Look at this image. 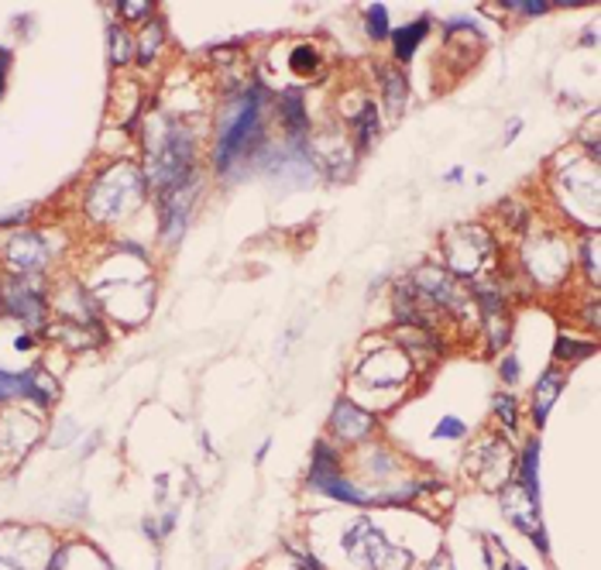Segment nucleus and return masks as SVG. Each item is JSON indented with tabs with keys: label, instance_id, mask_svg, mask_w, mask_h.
Listing matches in <instances>:
<instances>
[{
	"label": "nucleus",
	"instance_id": "24",
	"mask_svg": "<svg viewBox=\"0 0 601 570\" xmlns=\"http://www.w3.org/2000/svg\"><path fill=\"white\" fill-rule=\"evenodd\" d=\"M381 86H389V104H392V110H399L402 100H405V76L402 73H389V69H385Z\"/></svg>",
	"mask_w": 601,
	"mask_h": 570
},
{
	"label": "nucleus",
	"instance_id": "31",
	"mask_svg": "<svg viewBox=\"0 0 601 570\" xmlns=\"http://www.w3.org/2000/svg\"><path fill=\"white\" fill-rule=\"evenodd\" d=\"M509 8L519 14H546L550 11V4H537V0H529V4H509Z\"/></svg>",
	"mask_w": 601,
	"mask_h": 570
},
{
	"label": "nucleus",
	"instance_id": "33",
	"mask_svg": "<svg viewBox=\"0 0 601 570\" xmlns=\"http://www.w3.org/2000/svg\"><path fill=\"white\" fill-rule=\"evenodd\" d=\"M505 570H526V567H522V563H512V560H509V563H505Z\"/></svg>",
	"mask_w": 601,
	"mask_h": 570
},
{
	"label": "nucleus",
	"instance_id": "30",
	"mask_svg": "<svg viewBox=\"0 0 601 570\" xmlns=\"http://www.w3.org/2000/svg\"><path fill=\"white\" fill-rule=\"evenodd\" d=\"M32 217V206H21V210H14L11 217H0V227H11V224H21V221H28Z\"/></svg>",
	"mask_w": 601,
	"mask_h": 570
},
{
	"label": "nucleus",
	"instance_id": "32",
	"mask_svg": "<svg viewBox=\"0 0 601 570\" xmlns=\"http://www.w3.org/2000/svg\"><path fill=\"white\" fill-rule=\"evenodd\" d=\"M72 440V423L66 419L62 426H59V437H52V443H59V447H66Z\"/></svg>",
	"mask_w": 601,
	"mask_h": 570
},
{
	"label": "nucleus",
	"instance_id": "14",
	"mask_svg": "<svg viewBox=\"0 0 601 570\" xmlns=\"http://www.w3.org/2000/svg\"><path fill=\"white\" fill-rule=\"evenodd\" d=\"M512 482H519L522 488L540 495V437H529L522 443L516 467H512Z\"/></svg>",
	"mask_w": 601,
	"mask_h": 570
},
{
	"label": "nucleus",
	"instance_id": "8",
	"mask_svg": "<svg viewBox=\"0 0 601 570\" xmlns=\"http://www.w3.org/2000/svg\"><path fill=\"white\" fill-rule=\"evenodd\" d=\"M498 506H502V515L512 522V526L529 536L537 543V550L546 557L550 546H546V533H543V515H540V495L522 488L519 482H505L498 488Z\"/></svg>",
	"mask_w": 601,
	"mask_h": 570
},
{
	"label": "nucleus",
	"instance_id": "12",
	"mask_svg": "<svg viewBox=\"0 0 601 570\" xmlns=\"http://www.w3.org/2000/svg\"><path fill=\"white\" fill-rule=\"evenodd\" d=\"M59 378L45 365L24 368V402H32L35 413H48L59 402Z\"/></svg>",
	"mask_w": 601,
	"mask_h": 570
},
{
	"label": "nucleus",
	"instance_id": "2",
	"mask_svg": "<svg viewBox=\"0 0 601 570\" xmlns=\"http://www.w3.org/2000/svg\"><path fill=\"white\" fill-rule=\"evenodd\" d=\"M144 197V176L138 173V165L117 162L110 169L90 186L86 193V213L93 221L110 224L128 217V210H134Z\"/></svg>",
	"mask_w": 601,
	"mask_h": 570
},
{
	"label": "nucleus",
	"instance_id": "11",
	"mask_svg": "<svg viewBox=\"0 0 601 570\" xmlns=\"http://www.w3.org/2000/svg\"><path fill=\"white\" fill-rule=\"evenodd\" d=\"M4 258H8V265H11V275H38V272H45L52 251H48L42 234L21 230V234H14L11 241H8Z\"/></svg>",
	"mask_w": 601,
	"mask_h": 570
},
{
	"label": "nucleus",
	"instance_id": "9",
	"mask_svg": "<svg viewBox=\"0 0 601 570\" xmlns=\"http://www.w3.org/2000/svg\"><path fill=\"white\" fill-rule=\"evenodd\" d=\"M512 454H509V443L502 437H485L481 443H474V450L464 458V471L474 474V478L492 488V485H505L509 482V471H512Z\"/></svg>",
	"mask_w": 601,
	"mask_h": 570
},
{
	"label": "nucleus",
	"instance_id": "29",
	"mask_svg": "<svg viewBox=\"0 0 601 570\" xmlns=\"http://www.w3.org/2000/svg\"><path fill=\"white\" fill-rule=\"evenodd\" d=\"M8 66H11V52L0 45V97H4V90H8Z\"/></svg>",
	"mask_w": 601,
	"mask_h": 570
},
{
	"label": "nucleus",
	"instance_id": "3",
	"mask_svg": "<svg viewBox=\"0 0 601 570\" xmlns=\"http://www.w3.org/2000/svg\"><path fill=\"white\" fill-rule=\"evenodd\" d=\"M341 543H344L347 557L365 570H409L413 567V554L396 546L392 539H385V533L372 526L368 515H357V522L344 533Z\"/></svg>",
	"mask_w": 601,
	"mask_h": 570
},
{
	"label": "nucleus",
	"instance_id": "25",
	"mask_svg": "<svg viewBox=\"0 0 601 570\" xmlns=\"http://www.w3.org/2000/svg\"><path fill=\"white\" fill-rule=\"evenodd\" d=\"M110 41H114V52H110V59H114V62H128V59L134 56V52H131V49H134V41H131L125 32H120L117 25L110 28Z\"/></svg>",
	"mask_w": 601,
	"mask_h": 570
},
{
	"label": "nucleus",
	"instance_id": "4",
	"mask_svg": "<svg viewBox=\"0 0 601 570\" xmlns=\"http://www.w3.org/2000/svg\"><path fill=\"white\" fill-rule=\"evenodd\" d=\"M306 485L313 491H323V495L337 498V502H344V506H372L375 502V495H368L365 488H357L341 471V454H337V447H330L327 440H320L317 450H313Z\"/></svg>",
	"mask_w": 601,
	"mask_h": 570
},
{
	"label": "nucleus",
	"instance_id": "7",
	"mask_svg": "<svg viewBox=\"0 0 601 570\" xmlns=\"http://www.w3.org/2000/svg\"><path fill=\"white\" fill-rule=\"evenodd\" d=\"M42 440V416L8 406L0 409V471H11Z\"/></svg>",
	"mask_w": 601,
	"mask_h": 570
},
{
	"label": "nucleus",
	"instance_id": "19",
	"mask_svg": "<svg viewBox=\"0 0 601 570\" xmlns=\"http://www.w3.org/2000/svg\"><path fill=\"white\" fill-rule=\"evenodd\" d=\"M354 131H357V149H368L375 134H378V110L375 104L361 107V117H354Z\"/></svg>",
	"mask_w": 601,
	"mask_h": 570
},
{
	"label": "nucleus",
	"instance_id": "1",
	"mask_svg": "<svg viewBox=\"0 0 601 570\" xmlns=\"http://www.w3.org/2000/svg\"><path fill=\"white\" fill-rule=\"evenodd\" d=\"M261 138H264V93L261 86H248L221 107L213 165L221 173H227L234 162L248 158L258 149Z\"/></svg>",
	"mask_w": 601,
	"mask_h": 570
},
{
	"label": "nucleus",
	"instance_id": "6",
	"mask_svg": "<svg viewBox=\"0 0 601 570\" xmlns=\"http://www.w3.org/2000/svg\"><path fill=\"white\" fill-rule=\"evenodd\" d=\"M0 317L21 323L24 330L45 326L48 306H45V296L38 285L28 282V275H8L0 282Z\"/></svg>",
	"mask_w": 601,
	"mask_h": 570
},
{
	"label": "nucleus",
	"instance_id": "18",
	"mask_svg": "<svg viewBox=\"0 0 601 570\" xmlns=\"http://www.w3.org/2000/svg\"><path fill=\"white\" fill-rule=\"evenodd\" d=\"M282 117H285V128L293 131V134H303L306 131V110H303V100H299V93H285L282 104H279Z\"/></svg>",
	"mask_w": 601,
	"mask_h": 570
},
{
	"label": "nucleus",
	"instance_id": "23",
	"mask_svg": "<svg viewBox=\"0 0 601 570\" xmlns=\"http://www.w3.org/2000/svg\"><path fill=\"white\" fill-rule=\"evenodd\" d=\"M594 351V344H581V341H570V337H561L557 341V351H553V358L557 361H577V358H588V354Z\"/></svg>",
	"mask_w": 601,
	"mask_h": 570
},
{
	"label": "nucleus",
	"instance_id": "15",
	"mask_svg": "<svg viewBox=\"0 0 601 570\" xmlns=\"http://www.w3.org/2000/svg\"><path fill=\"white\" fill-rule=\"evenodd\" d=\"M426 32H429V17H420V21H413V25H405V28L392 32L396 59H399V62H409V59H413L416 49L423 45V38H426Z\"/></svg>",
	"mask_w": 601,
	"mask_h": 570
},
{
	"label": "nucleus",
	"instance_id": "16",
	"mask_svg": "<svg viewBox=\"0 0 601 570\" xmlns=\"http://www.w3.org/2000/svg\"><path fill=\"white\" fill-rule=\"evenodd\" d=\"M165 45V32H162V25L152 17L149 25H144V32L138 35V41H134V56L141 59V62H152L155 56H158V49Z\"/></svg>",
	"mask_w": 601,
	"mask_h": 570
},
{
	"label": "nucleus",
	"instance_id": "13",
	"mask_svg": "<svg viewBox=\"0 0 601 570\" xmlns=\"http://www.w3.org/2000/svg\"><path fill=\"white\" fill-rule=\"evenodd\" d=\"M564 371L561 368H546L543 371V378L537 382V389H533V423H537V430L546 423V416H550V409H553V402H557V395H561V389H564Z\"/></svg>",
	"mask_w": 601,
	"mask_h": 570
},
{
	"label": "nucleus",
	"instance_id": "10",
	"mask_svg": "<svg viewBox=\"0 0 601 570\" xmlns=\"http://www.w3.org/2000/svg\"><path fill=\"white\" fill-rule=\"evenodd\" d=\"M372 430H375V416L365 406H357V402L347 395L333 402V409H330V437L333 440L361 443V440L372 437Z\"/></svg>",
	"mask_w": 601,
	"mask_h": 570
},
{
	"label": "nucleus",
	"instance_id": "5",
	"mask_svg": "<svg viewBox=\"0 0 601 570\" xmlns=\"http://www.w3.org/2000/svg\"><path fill=\"white\" fill-rule=\"evenodd\" d=\"M413 371H416L413 361H409L399 347H378V351H368L365 358L354 365V382L372 392L402 389L409 378H413Z\"/></svg>",
	"mask_w": 601,
	"mask_h": 570
},
{
	"label": "nucleus",
	"instance_id": "21",
	"mask_svg": "<svg viewBox=\"0 0 601 570\" xmlns=\"http://www.w3.org/2000/svg\"><path fill=\"white\" fill-rule=\"evenodd\" d=\"M468 437V423L457 419V416H444L437 426H433V440H447V443H457Z\"/></svg>",
	"mask_w": 601,
	"mask_h": 570
},
{
	"label": "nucleus",
	"instance_id": "17",
	"mask_svg": "<svg viewBox=\"0 0 601 570\" xmlns=\"http://www.w3.org/2000/svg\"><path fill=\"white\" fill-rule=\"evenodd\" d=\"M492 413H495V419L505 426V434H516V430H519V402H516L509 392H498V395L492 399Z\"/></svg>",
	"mask_w": 601,
	"mask_h": 570
},
{
	"label": "nucleus",
	"instance_id": "20",
	"mask_svg": "<svg viewBox=\"0 0 601 570\" xmlns=\"http://www.w3.org/2000/svg\"><path fill=\"white\" fill-rule=\"evenodd\" d=\"M365 28H368V38L385 41V38L392 35V28H389V11H385L381 4H372L365 11Z\"/></svg>",
	"mask_w": 601,
	"mask_h": 570
},
{
	"label": "nucleus",
	"instance_id": "22",
	"mask_svg": "<svg viewBox=\"0 0 601 570\" xmlns=\"http://www.w3.org/2000/svg\"><path fill=\"white\" fill-rule=\"evenodd\" d=\"M293 69H296V76H309V73H317L320 69V56L313 45H299V49L293 52Z\"/></svg>",
	"mask_w": 601,
	"mask_h": 570
},
{
	"label": "nucleus",
	"instance_id": "28",
	"mask_svg": "<svg viewBox=\"0 0 601 570\" xmlns=\"http://www.w3.org/2000/svg\"><path fill=\"white\" fill-rule=\"evenodd\" d=\"M585 261H588V275L598 282V237L591 234L588 245H585Z\"/></svg>",
	"mask_w": 601,
	"mask_h": 570
},
{
	"label": "nucleus",
	"instance_id": "27",
	"mask_svg": "<svg viewBox=\"0 0 601 570\" xmlns=\"http://www.w3.org/2000/svg\"><path fill=\"white\" fill-rule=\"evenodd\" d=\"M152 4H120V14H125V17H131V21H138L141 17V25H149V21H152Z\"/></svg>",
	"mask_w": 601,
	"mask_h": 570
},
{
	"label": "nucleus",
	"instance_id": "26",
	"mask_svg": "<svg viewBox=\"0 0 601 570\" xmlns=\"http://www.w3.org/2000/svg\"><path fill=\"white\" fill-rule=\"evenodd\" d=\"M498 378H502L505 385H516L519 378H522V365H519L516 354H505V358L498 361Z\"/></svg>",
	"mask_w": 601,
	"mask_h": 570
}]
</instances>
